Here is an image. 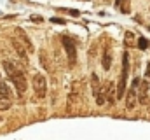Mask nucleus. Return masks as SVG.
<instances>
[{
    "instance_id": "f257e3e1",
    "label": "nucleus",
    "mask_w": 150,
    "mask_h": 140,
    "mask_svg": "<svg viewBox=\"0 0 150 140\" xmlns=\"http://www.w3.org/2000/svg\"><path fill=\"white\" fill-rule=\"evenodd\" d=\"M2 67H4V70H5V75L9 77V81L16 86V91H18L19 95H23V93L26 91V88H28L25 72L19 69L14 61H11V60H4Z\"/></svg>"
},
{
    "instance_id": "f03ea898",
    "label": "nucleus",
    "mask_w": 150,
    "mask_h": 140,
    "mask_svg": "<svg viewBox=\"0 0 150 140\" xmlns=\"http://www.w3.org/2000/svg\"><path fill=\"white\" fill-rule=\"evenodd\" d=\"M91 86H93V93H94L96 104L98 105L107 104V88L100 82V79H98L96 74H91Z\"/></svg>"
},
{
    "instance_id": "7ed1b4c3",
    "label": "nucleus",
    "mask_w": 150,
    "mask_h": 140,
    "mask_svg": "<svg viewBox=\"0 0 150 140\" xmlns=\"http://www.w3.org/2000/svg\"><path fill=\"white\" fill-rule=\"evenodd\" d=\"M129 54L124 53L122 54V72H120V79L117 82V100L122 98L124 91H126V82H127V70H129Z\"/></svg>"
},
{
    "instance_id": "20e7f679",
    "label": "nucleus",
    "mask_w": 150,
    "mask_h": 140,
    "mask_svg": "<svg viewBox=\"0 0 150 140\" xmlns=\"http://www.w3.org/2000/svg\"><path fill=\"white\" fill-rule=\"evenodd\" d=\"M61 44H63V47H65V51H67L68 63H70V65H75V61H77V47H75V40L74 39H70V37H67V35H63V37H61Z\"/></svg>"
},
{
    "instance_id": "39448f33",
    "label": "nucleus",
    "mask_w": 150,
    "mask_h": 140,
    "mask_svg": "<svg viewBox=\"0 0 150 140\" xmlns=\"http://www.w3.org/2000/svg\"><path fill=\"white\" fill-rule=\"evenodd\" d=\"M33 91H35V95H37L38 100L45 98V93H47V81H45V77H44L42 74L33 75Z\"/></svg>"
},
{
    "instance_id": "423d86ee",
    "label": "nucleus",
    "mask_w": 150,
    "mask_h": 140,
    "mask_svg": "<svg viewBox=\"0 0 150 140\" xmlns=\"http://www.w3.org/2000/svg\"><path fill=\"white\" fill-rule=\"evenodd\" d=\"M12 46H14V49H16V53H18V56L25 61V63H28V56H26V47H25V44L21 42V40H16V39H12Z\"/></svg>"
},
{
    "instance_id": "0eeeda50",
    "label": "nucleus",
    "mask_w": 150,
    "mask_h": 140,
    "mask_svg": "<svg viewBox=\"0 0 150 140\" xmlns=\"http://www.w3.org/2000/svg\"><path fill=\"white\" fill-rule=\"evenodd\" d=\"M105 88H107V102L110 105L115 104V98H117V91H115V84L113 82H107L105 84Z\"/></svg>"
},
{
    "instance_id": "6e6552de",
    "label": "nucleus",
    "mask_w": 150,
    "mask_h": 140,
    "mask_svg": "<svg viewBox=\"0 0 150 140\" xmlns=\"http://www.w3.org/2000/svg\"><path fill=\"white\" fill-rule=\"evenodd\" d=\"M16 35L21 39V42L25 44V47L28 49V51H33V44L30 42V39H28V35L25 34V30H21V28H16Z\"/></svg>"
},
{
    "instance_id": "1a4fd4ad",
    "label": "nucleus",
    "mask_w": 150,
    "mask_h": 140,
    "mask_svg": "<svg viewBox=\"0 0 150 140\" xmlns=\"http://www.w3.org/2000/svg\"><path fill=\"white\" fill-rule=\"evenodd\" d=\"M0 98H5V100H11L12 98V93L9 89V84H5V81L0 79Z\"/></svg>"
},
{
    "instance_id": "9d476101",
    "label": "nucleus",
    "mask_w": 150,
    "mask_h": 140,
    "mask_svg": "<svg viewBox=\"0 0 150 140\" xmlns=\"http://www.w3.org/2000/svg\"><path fill=\"white\" fill-rule=\"evenodd\" d=\"M101 65H103V70H110V67H112V56H110V49H108V47H107L105 53H103Z\"/></svg>"
},
{
    "instance_id": "9b49d317",
    "label": "nucleus",
    "mask_w": 150,
    "mask_h": 140,
    "mask_svg": "<svg viewBox=\"0 0 150 140\" xmlns=\"http://www.w3.org/2000/svg\"><path fill=\"white\" fill-rule=\"evenodd\" d=\"M134 98H136V89L131 86V89H129V93H127V102H126V107H127V109H133V107H134V104H136Z\"/></svg>"
},
{
    "instance_id": "f8f14e48",
    "label": "nucleus",
    "mask_w": 150,
    "mask_h": 140,
    "mask_svg": "<svg viewBox=\"0 0 150 140\" xmlns=\"http://www.w3.org/2000/svg\"><path fill=\"white\" fill-rule=\"evenodd\" d=\"M115 7L122 9V12H124V14H127V12H129V9H127V0H115Z\"/></svg>"
},
{
    "instance_id": "ddd939ff",
    "label": "nucleus",
    "mask_w": 150,
    "mask_h": 140,
    "mask_svg": "<svg viewBox=\"0 0 150 140\" xmlns=\"http://www.w3.org/2000/svg\"><path fill=\"white\" fill-rule=\"evenodd\" d=\"M149 46H150V42L147 40V39H145V37H140V39H138V47H140L142 51H145Z\"/></svg>"
},
{
    "instance_id": "4468645a",
    "label": "nucleus",
    "mask_w": 150,
    "mask_h": 140,
    "mask_svg": "<svg viewBox=\"0 0 150 140\" xmlns=\"http://www.w3.org/2000/svg\"><path fill=\"white\" fill-rule=\"evenodd\" d=\"M11 100H5V98H0V110H7L11 109Z\"/></svg>"
},
{
    "instance_id": "2eb2a0df",
    "label": "nucleus",
    "mask_w": 150,
    "mask_h": 140,
    "mask_svg": "<svg viewBox=\"0 0 150 140\" xmlns=\"http://www.w3.org/2000/svg\"><path fill=\"white\" fill-rule=\"evenodd\" d=\"M124 39H126V44L129 46V44H133V40H134V35L131 34V32H126V35H124Z\"/></svg>"
},
{
    "instance_id": "dca6fc26",
    "label": "nucleus",
    "mask_w": 150,
    "mask_h": 140,
    "mask_svg": "<svg viewBox=\"0 0 150 140\" xmlns=\"http://www.w3.org/2000/svg\"><path fill=\"white\" fill-rule=\"evenodd\" d=\"M40 61H42V65H44V69H49V63L45 61V53H44V51L40 53Z\"/></svg>"
},
{
    "instance_id": "f3484780",
    "label": "nucleus",
    "mask_w": 150,
    "mask_h": 140,
    "mask_svg": "<svg viewBox=\"0 0 150 140\" xmlns=\"http://www.w3.org/2000/svg\"><path fill=\"white\" fill-rule=\"evenodd\" d=\"M140 82H142V81H140V77H134V79H133V84H131V86H133L134 89H138V86H140Z\"/></svg>"
},
{
    "instance_id": "a211bd4d",
    "label": "nucleus",
    "mask_w": 150,
    "mask_h": 140,
    "mask_svg": "<svg viewBox=\"0 0 150 140\" xmlns=\"http://www.w3.org/2000/svg\"><path fill=\"white\" fill-rule=\"evenodd\" d=\"M52 23H61V25H63L65 21H63V19H59V18H52Z\"/></svg>"
},
{
    "instance_id": "6ab92c4d",
    "label": "nucleus",
    "mask_w": 150,
    "mask_h": 140,
    "mask_svg": "<svg viewBox=\"0 0 150 140\" xmlns=\"http://www.w3.org/2000/svg\"><path fill=\"white\" fill-rule=\"evenodd\" d=\"M147 75H149V77H150V63H149V65H147Z\"/></svg>"
},
{
    "instance_id": "aec40b11",
    "label": "nucleus",
    "mask_w": 150,
    "mask_h": 140,
    "mask_svg": "<svg viewBox=\"0 0 150 140\" xmlns=\"http://www.w3.org/2000/svg\"><path fill=\"white\" fill-rule=\"evenodd\" d=\"M0 121H2V116H0Z\"/></svg>"
}]
</instances>
